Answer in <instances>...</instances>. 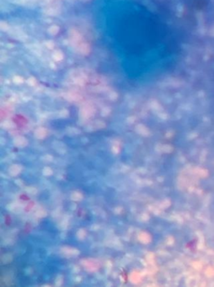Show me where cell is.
Wrapping results in <instances>:
<instances>
[{
	"instance_id": "cell-1",
	"label": "cell",
	"mask_w": 214,
	"mask_h": 287,
	"mask_svg": "<svg viewBox=\"0 0 214 287\" xmlns=\"http://www.w3.org/2000/svg\"><path fill=\"white\" fill-rule=\"evenodd\" d=\"M59 31H60V29H59V27L56 26V25H54V26H52V27L49 30V31H50L51 35H55V34H57L58 32H59Z\"/></svg>"
}]
</instances>
